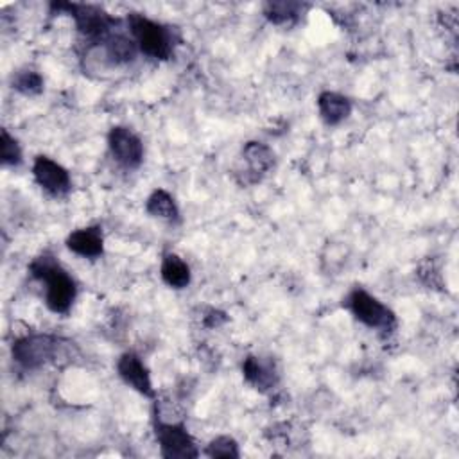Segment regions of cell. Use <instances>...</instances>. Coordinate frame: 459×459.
Instances as JSON below:
<instances>
[{
  "label": "cell",
  "mask_w": 459,
  "mask_h": 459,
  "mask_svg": "<svg viewBox=\"0 0 459 459\" xmlns=\"http://www.w3.org/2000/svg\"><path fill=\"white\" fill-rule=\"evenodd\" d=\"M66 246L79 256L84 258H97L104 251V238L99 226H88L75 230L68 235Z\"/></svg>",
  "instance_id": "8fae6325"
},
{
  "label": "cell",
  "mask_w": 459,
  "mask_h": 459,
  "mask_svg": "<svg viewBox=\"0 0 459 459\" xmlns=\"http://www.w3.org/2000/svg\"><path fill=\"white\" fill-rule=\"evenodd\" d=\"M303 11V5L298 2H269L265 4V16L269 22L276 25L294 23Z\"/></svg>",
  "instance_id": "2e32d148"
},
{
  "label": "cell",
  "mask_w": 459,
  "mask_h": 459,
  "mask_svg": "<svg viewBox=\"0 0 459 459\" xmlns=\"http://www.w3.org/2000/svg\"><path fill=\"white\" fill-rule=\"evenodd\" d=\"M61 339L48 333H34L18 339L13 344V359L25 369H38L57 359Z\"/></svg>",
  "instance_id": "3957f363"
},
{
  "label": "cell",
  "mask_w": 459,
  "mask_h": 459,
  "mask_svg": "<svg viewBox=\"0 0 459 459\" xmlns=\"http://www.w3.org/2000/svg\"><path fill=\"white\" fill-rule=\"evenodd\" d=\"M206 454L210 457H224V459L238 457L240 455L237 441L233 437H230V436H219L213 441H210V445L206 448Z\"/></svg>",
  "instance_id": "ac0fdd59"
},
{
  "label": "cell",
  "mask_w": 459,
  "mask_h": 459,
  "mask_svg": "<svg viewBox=\"0 0 459 459\" xmlns=\"http://www.w3.org/2000/svg\"><path fill=\"white\" fill-rule=\"evenodd\" d=\"M13 88L23 95H36L43 90V77L30 68L18 70L13 75Z\"/></svg>",
  "instance_id": "e0dca14e"
},
{
  "label": "cell",
  "mask_w": 459,
  "mask_h": 459,
  "mask_svg": "<svg viewBox=\"0 0 459 459\" xmlns=\"http://www.w3.org/2000/svg\"><path fill=\"white\" fill-rule=\"evenodd\" d=\"M242 373H244V378L260 391L273 389L278 382V373L274 364L262 357H253V355L246 357V360L242 362Z\"/></svg>",
  "instance_id": "7c38bea8"
},
{
  "label": "cell",
  "mask_w": 459,
  "mask_h": 459,
  "mask_svg": "<svg viewBox=\"0 0 459 459\" xmlns=\"http://www.w3.org/2000/svg\"><path fill=\"white\" fill-rule=\"evenodd\" d=\"M0 156L4 165L14 167L22 161V149L18 142L5 129H2V134H0Z\"/></svg>",
  "instance_id": "d6986e66"
},
{
  "label": "cell",
  "mask_w": 459,
  "mask_h": 459,
  "mask_svg": "<svg viewBox=\"0 0 459 459\" xmlns=\"http://www.w3.org/2000/svg\"><path fill=\"white\" fill-rule=\"evenodd\" d=\"M145 210H147V213H151L152 217L165 219V221H170V222L179 219V210H178V204H176L174 197H172L167 190H163V188L154 190V192L147 197Z\"/></svg>",
  "instance_id": "9a60e30c"
},
{
  "label": "cell",
  "mask_w": 459,
  "mask_h": 459,
  "mask_svg": "<svg viewBox=\"0 0 459 459\" xmlns=\"http://www.w3.org/2000/svg\"><path fill=\"white\" fill-rule=\"evenodd\" d=\"M108 145L117 163H120L126 169L140 167L143 160V143L129 127H111L108 134Z\"/></svg>",
  "instance_id": "52a82bcc"
},
{
  "label": "cell",
  "mask_w": 459,
  "mask_h": 459,
  "mask_svg": "<svg viewBox=\"0 0 459 459\" xmlns=\"http://www.w3.org/2000/svg\"><path fill=\"white\" fill-rule=\"evenodd\" d=\"M242 158L247 165V170L242 172L246 178L242 179L244 185H251L260 181V178L269 172L274 165V152L269 145L262 142H247L242 149Z\"/></svg>",
  "instance_id": "30bf717a"
},
{
  "label": "cell",
  "mask_w": 459,
  "mask_h": 459,
  "mask_svg": "<svg viewBox=\"0 0 459 459\" xmlns=\"http://www.w3.org/2000/svg\"><path fill=\"white\" fill-rule=\"evenodd\" d=\"M317 109L328 126H337L351 113V102L335 91H323L317 97Z\"/></svg>",
  "instance_id": "4fadbf2b"
},
{
  "label": "cell",
  "mask_w": 459,
  "mask_h": 459,
  "mask_svg": "<svg viewBox=\"0 0 459 459\" xmlns=\"http://www.w3.org/2000/svg\"><path fill=\"white\" fill-rule=\"evenodd\" d=\"M127 25L131 38L140 52L154 59H169L174 50V34L170 27L156 23L142 14H129Z\"/></svg>",
  "instance_id": "7a4b0ae2"
},
{
  "label": "cell",
  "mask_w": 459,
  "mask_h": 459,
  "mask_svg": "<svg viewBox=\"0 0 459 459\" xmlns=\"http://www.w3.org/2000/svg\"><path fill=\"white\" fill-rule=\"evenodd\" d=\"M117 371H118L120 378L127 385H131L134 391H138L143 396H154L149 371L136 353H133V351L124 353L117 362Z\"/></svg>",
  "instance_id": "9c48e42d"
},
{
  "label": "cell",
  "mask_w": 459,
  "mask_h": 459,
  "mask_svg": "<svg viewBox=\"0 0 459 459\" xmlns=\"http://www.w3.org/2000/svg\"><path fill=\"white\" fill-rule=\"evenodd\" d=\"M30 273L34 278L45 283V303L56 314H66L77 296V287L74 278L52 258L38 256L30 264Z\"/></svg>",
  "instance_id": "6da1fadb"
},
{
  "label": "cell",
  "mask_w": 459,
  "mask_h": 459,
  "mask_svg": "<svg viewBox=\"0 0 459 459\" xmlns=\"http://www.w3.org/2000/svg\"><path fill=\"white\" fill-rule=\"evenodd\" d=\"M54 9L57 11H66L74 22L77 30L90 38V39H104L106 36L111 34V29L118 23L113 16H109L106 11L95 5H86V4H52Z\"/></svg>",
  "instance_id": "5b68a950"
},
{
  "label": "cell",
  "mask_w": 459,
  "mask_h": 459,
  "mask_svg": "<svg viewBox=\"0 0 459 459\" xmlns=\"http://www.w3.org/2000/svg\"><path fill=\"white\" fill-rule=\"evenodd\" d=\"M156 439L163 457L169 459H188L197 457V446L192 436L186 432L183 423H156Z\"/></svg>",
  "instance_id": "8992f818"
},
{
  "label": "cell",
  "mask_w": 459,
  "mask_h": 459,
  "mask_svg": "<svg viewBox=\"0 0 459 459\" xmlns=\"http://www.w3.org/2000/svg\"><path fill=\"white\" fill-rule=\"evenodd\" d=\"M346 307L362 325L369 328L391 332L396 326L394 314L364 289H353L346 298Z\"/></svg>",
  "instance_id": "277c9868"
},
{
  "label": "cell",
  "mask_w": 459,
  "mask_h": 459,
  "mask_svg": "<svg viewBox=\"0 0 459 459\" xmlns=\"http://www.w3.org/2000/svg\"><path fill=\"white\" fill-rule=\"evenodd\" d=\"M161 278L172 289H185L190 283L192 274L188 264L183 258H179L174 253H169L163 256L161 262Z\"/></svg>",
  "instance_id": "5bb4252c"
},
{
  "label": "cell",
  "mask_w": 459,
  "mask_h": 459,
  "mask_svg": "<svg viewBox=\"0 0 459 459\" xmlns=\"http://www.w3.org/2000/svg\"><path fill=\"white\" fill-rule=\"evenodd\" d=\"M32 174L36 183L52 195H65L72 186L68 170L47 156H38L34 160Z\"/></svg>",
  "instance_id": "ba28073f"
}]
</instances>
